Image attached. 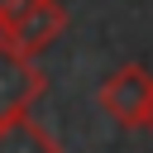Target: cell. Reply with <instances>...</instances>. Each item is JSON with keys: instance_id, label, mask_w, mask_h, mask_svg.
I'll return each mask as SVG.
<instances>
[{"instance_id": "277c9868", "label": "cell", "mask_w": 153, "mask_h": 153, "mask_svg": "<svg viewBox=\"0 0 153 153\" xmlns=\"http://www.w3.org/2000/svg\"><path fill=\"white\" fill-rule=\"evenodd\" d=\"M0 153H62V143L38 120H29V110H24V115L0 120Z\"/></svg>"}, {"instance_id": "8992f818", "label": "cell", "mask_w": 153, "mask_h": 153, "mask_svg": "<svg viewBox=\"0 0 153 153\" xmlns=\"http://www.w3.org/2000/svg\"><path fill=\"white\" fill-rule=\"evenodd\" d=\"M143 129L153 134V100H148V115H143Z\"/></svg>"}, {"instance_id": "5b68a950", "label": "cell", "mask_w": 153, "mask_h": 153, "mask_svg": "<svg viewBox=\"0 0 153 153\" xmlns=\"http://www.w3.org/2000/svg\"><path fill=\"white\" fill-rule=\"evenodd\" d=\"M29 5H33V0H0V29H10V24L29 10Z\"/></svg>"}, {"instance_id": "6da1fadb", "label": "cell", "mask_w": 153, "mask_h": 153, "mask_svg": "<svg viewBox=\"0 0 153 153\" xmlns=\"http://www.w3.org/2000/svg\"><path fill=\"white\" fill-rule=\"evenodd\" d=\"M43 86H48V76H43V67L33 62V53H24L19 43H10V38L0 33V120L24 115V110L43 96Z\"/></svg>"}, {"instance_id": "7a4b0ae2", "label": "cell", "mask_w": 153, "mask_h": 153, "mask_svg": "<svg viewBox=\"0 0 153 153\" xmlns=\"http://www.w3.org/2000/svg\"><path fill=\"white\" fill-rule=\"evenodd\" d=\"M96 100H100V110L115 120V124H124V129H134V124H143V115H148V100H153V76L143 72V67H115L105 81H100V91H96Z\"/></svg>"}, {"instance_id": "3957f363", "label": "cell", "mask_w": 153, "mask_h": 153, "mask_svg": "<svg viewBox=\"0 0 153 153\" xmlns=\"http://www.w3.org/2000/svg\"><path fill=\"white\" fill-rule=\"evenodd\" d=\"M62 29H67V10H62V0H33V5H29L10 29H0V33H5L10 43H19L24 53L38 57V53L62 33Z\"/></svg>"}]
</instances>
